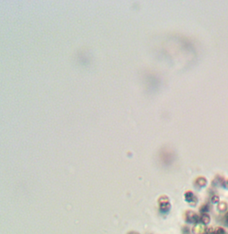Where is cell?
I'll return each mask as SVG.
<instances>
[{"instance_id": "6da1fadb", "label": "cell", "mask_w": 228, "mask_h": 234, "mask_svg": "<svg viewBox=\"0 0 228 234\" xmlns=\"http://www.w3.org/2000/svg\"><path fill=\"white\" fill-rule=\"evenodd\" d=\"M158 203H159V208L160 210V212L162 213H168L171 208L169 198L167 196L160 197L158 199Z\"/></svg>"}, {"instance_id": "7a4b0ae2", "label": "cell", "mask_w": 228, "mask_h": 234, "mask_svg": "<svg viewBox=\"0 0 228 234\" xmlns=\"http://www.w3.org/2000/svg\"><path fill=\"white\" fill-rule=\"evenodd\" d=\"M185 221L188 223L196 224L201 222V216L196 214L195 212L189 210V211H187L185 213Z\"/></svg>"}, {"instance_id": "3957f363", "label": "cell", "mask_w": 228, "mask_h": 234, "mask_svg": "<svg viewBox=\"0 0 228 234\" xmlns=\"http://www.w3.org/2000/svg\"><path fill=\"white\" fill-rule=\"evenodd\" d=\"M185 201L188 203V204H189L190 206H196V205H197V203H198L197 198L195 197V195L193 194V192H192L190 190L186 191L185 193Z\"/></svg>"}, {"instance_id": "277c9868", "label": "cell", "mask_w": 228, "mask_h": 234, "mask_svg": "<svg viewBox=\"0 0 228 234\" xmlns=\"http://www.w3.org/2000/svg\"><path fill=\"white\" fill-rule=\"evenodd\" d=\"M206 230H207L206 225H204L201 223H198L193 226L192 232L193 234H206Z\"/></svg>"}, {"instance_id": "5b68a950", "label": "cell", "mask_w": 228, "mask_h": 234, "mask_svg": "<svg viewBox=\"0 0 228 234\" xmlns=\"http://www.w3.org/2000/svg\"><path fill=\"white\" fill-rule=\"evenodd\" d=\"M201 223L204 225H208L210 223V216L208 213L201 214Z\"/></svg>"}, {"instance_id": "8992f818", "label": "cell", "mask_w": 228, "mask_h": 234, "mask_svg": "<svg viewBox=\"0 0 228 234\" xmlns=\"http://www.w3.org/2000/svg\"><path fill=\"white\" fill-rule=\"evenodd\" d=\"M196 184L200 187H205L207 185V180L204 177H199L196 180Z\"/></svg>"}, {"instance_id": "52a82bcc", "label": "cell", "mask_w": 228, "mask_h": 234, "mask_svg": "<svg viewBox=\"0 0 228 234\" xmlns=\"http://www.w3.org/2000/svg\"><path fill=\"white\" fill-rule=\"evenodd\" d=\"M228 208V206L225 202H219L218 205H217V209L219 210L220 212H225L226 211Z\"/></svg>"}, {"instance_id": "ba28073f", "label": "cell", "mask_w": 228, "mask_h": 234, "mask_svg": "<svg viewBox=\"0 0 228 234\" xmlns=\"http://www.w3.org/2000/svg\"><path fill=\"white\" fill-rule=\"evenodd\" d=\"M213 234H225V231L224 228H222V227H220V226H218V227H215V228H214Z\"/></svg>"}, {"instance_id": "9c48e42d", "label": "cell", "mask_w": 228, "mask_h": 234, "mask_svg": "<svg viewBox=\"0 0 228 234\" xmlns=\"http://www.w3.org/2000/svg\"><path fill=\"white\" fill-rule=\"evenodd\" d=\"M209 209V205H207V204H204V205H202V206H201V208H200V211H201L202 214H204V213H208Z\"/></svg>"}, {"instance_id": "30bf717a", "label": "cell", "mask_w": 228, "mask_h": 234, "mask_svg": "<svg viewBox=\"0 0 228 234\" xmlns=\"http://www.w3.org/2000/svg\"><path fill=\"white\" fill-rule=\"evenodd\" d=\"M210 200H211V203H213V204H218L220 199H219L218 196H217V195H213V196L211 197Z\"/></svg>"}, {"instance_id": "8fae6325", "label": "cell", "mask_w": 228, "mask_h": 234, "mask_svg": "<svg viewBox=\"0 0 228 234\" xmlns=\"http://www.w3.org/2000/svg\"><path fill=\"white\" fill-rule=\"evenodd\" d=\"M225 222H226V223H227V225H228V212H227L226 214H225Z\"/></svg>"}, {"instance_id": "7c38bea8", "label": "cell", "mask_w": 228, "mask_h": 234, "mask_svg": "<svg viewBox=\"0 0 228 234\" xmlns=\"http://www.w3.org/2000/svg\"><path fill=\"white\" fill-rule=\"evenodd\" d=\"M224 186L225 187V188H227V189H228V181H225V184H224Z\"/></svg>"}, {"instance_id": "4fadbf2b", "label": "cell", "mask_w": 228, "mask_h": 234, "mask_svg": "<svg viewBox=\"0 0 228 234\" xmlns=\"http://www.w3.org/2000/svg\"><path fill=\"white\" fill-rule=\"evenodd\" d=\"M128 234H139V233H137V232H130V233H128Z\"/></svg>"}]
</instances>
